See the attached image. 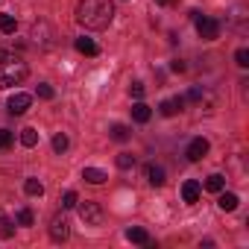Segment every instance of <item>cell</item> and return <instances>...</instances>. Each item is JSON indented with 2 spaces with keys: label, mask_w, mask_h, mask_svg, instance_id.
Wrapping results in <instances>:
<instances>
[{
  "label": "cell",
  "mask_w": 249,
  "mask_h": 249,
  "mask_svg": "<svg viewBox=\"0 0 249 249\" xmlns=\"http://www.w3.org/2000/svg\"><path fill=\"white\" fill-rule=\"evenodd\" d=\"M114 18V3L111 0H79L76 3V24L85 30H106Z\"/></svg>",
  "instance_id": "6da1fadb"
},
{
  "label": "cell",
  "mask_w": 249,
  "mask_h": 249,
  "mask_svg": "<svg viewBox=\"0 0 249 249\" xmlns=\"http://www.w3.org/2000/svg\"><path fill=\"white\" fill-rule=\"evenodd\" d=\"M30 68L27 62L18 56V53H9V50H0V88H12V85H21L27 79Z\"/></svg>",
  "instance_id": "7a4b0ae2"
},
{
  "label": "cell",
  "mask_w": 249,
  "mask_h": 249,
  "mask_svg": "<svg viewBox=\"0 0 249 249\" xmlns=\"http://www.w3.org/2000/svg\"><path fill=\"white\" fill-rule=\"evenodd\" d=\"M191 18H194L196 33H199L202 41H214V38L220 36V21H217V18H205V15H199V12H191Z\"/></svg>",
  "instance_id": "3957f363"
},
{
  "label": "cell",
  "mask_w": 249,
  "mask_h": 249,
  "mask_svg": "<svg viewBox=\"0 0 249 249\" xmlns=\"http://www.w3.org/2000/svg\"><path fill=\"white\" fill-rule=\"evenodd\" d=\"M76 205H79V202H76ZM79 217H82L85 226H100V223H103V208H100L97 202L85 199V202L79 205Z\"/></svg>",
  "instance_id": "277c9868"
},
{
  "label": "cell",
  "mask_w": 249,
  "mask_h": 249,
  "mask_svg": "<svg viewBox=\"0 0 249 249\" xmlns=\"http://www.w3.org/2000/svg\"><path fill=\"white\" fill-rule=\"evenodd\" d=\"M30 106H33V97H30V94H21V91H18V94H12V97H9V103H6L9 114H15V117H18V114H24Z\"/></svg>",
  "instance_id": "5b68a950"
},
{
  "label": "cell",
  "mask_w": 249,
  "mask_h": 249,
  "mask_svg": "<svg viewBox=\"0 0 249 249\" xmlns=\"http://www.w3.org/2000/svg\"><path fill=\"white\" fill-rule=\"evenodd\" d=\"M185 156H188L191 161H202V159L208 156V141H205V138H194V141L188 144Z\"/></svg>",
  "instance_id": "8992f818"
},
{
  "label": "cell",
  "mask_w": 249,
  "mask_h": 249,
  "mask_svg": "<svg viewBox=\"0 0 249 249\" xmlns=\"http://www.w3.org/2000/svg\"><path fill=\"white\" fill-rule=\"evenodd\" d=\"M50 237H53L56 243H62V240L71 237V226H68L65 217H53V223H50Z\"/></svg>",
  "instance_id": "52a82bcc"
},
{
  "label": "cell",
  "mask_w": 249,
  "mask_h": 249,
  "mask_svg": "<svg viewBox=\"0 0 249 249\" xmlns=\"http://www.w3.org/2000/svg\"><path fill=\"white\" fill-rule=\"evenodd\" d=\"M185 103H188L185 97H170V100H164V103L159 106V111H161L164 117H173L176 111H182V108H185Z\"/></svg>",
  "instance_id": "ba28073f"
},
{
  "label": "cell",
  "mask_w": 249,
  "mask_h": 249,
  "mask_svg": "<svg viewBox=\"0 0 249 249\" xmlns=\"http://www.w3.org/2000/svg\"><path fill=\"white\" fill-rule=\"evenodd\" d=\"M199 194H202V188H199V182H194V179H188V182L182 185V199H185V202H191V205H194V202L199 199Z\"/></svg>",
  "instance_id": "9c48e42d"
},
{
  "label": "cell",
  "mask_w": 249,
  "mask_h": 249,
  "mask_svg": "<svg viewBox=\"0 0 249 249\" xmlns=\"http://www.w3.org/2000/svg\"><path fill=\"white\" fill-rule=\"evenodd\" d=\"M147 182L153 185V188H161L167 179H164V167H159V164H150L147 167Z\"/></svg>",
  "instance_id": "30bf717a"
},
{
  "label": "cell",
  "mask_w": 249,
  "mask_h": 249,
  "mask_svg": "<svg viewBox=\"0 0 249 249\" xmlns=\"http://www.w3.org/2000/svg\"><path fill=\"white\" fill-rule=\"evenodd\" d=\"M150 117H153V111H150L147 103H135V106H132V120H135V123H147Z\"/></svg>",
  "instance_id": "8fae6325"
},
{
  "label": "cell",
  "mask_w": 249,
  "mask_h": 249,
  "mask_svg": "<svg viewBox=\"0 0 249 249\" xmlns=\"http://www.w3.org/2000/svg\"><path fill=\"white\" fill-rule=\"evenodd\" d=\"M126 240H132V243H141V246H150V234H147L144 229H138V226L126 229Z\"/></svg>",
  "instance_id": "7c38bea8"
},
{
  "label": "cell",
  "mask_w": 249,
  "mask_h": 249,
  "mask_svg": "<svg viewBox=\"0 0 249 249\" xmlns=\"http://www.w3.org/2000/svg\"><path fill=\"white\" fill-rule=\"evenodd\" d=\"M76 50H79V53H85V56H97V53H100V47L94 44V38H85V36H82V38H76Z\"/></svg>",
  "instance_id": "4fadbf2b"
},
{
  "label": "cell",
  "mask_w": 249,
  "mask_h": 249,
  "mask_svg": "<svg viewBox=\"0 0 249 249\" xmlns=\"http://www.w3.org/2000/svg\"><path fill=\"white\" fill-rule=\"evenodd\" d=\"M82 179L91 182V185H103V182H106V173L97 170V167H85V170H82Z\"/></svg>",
  "instance_id": "5bb4252c"
},
{
  "label": "cell",
  "mask_w": 249,
  "mask_h": 249,
  "mask_svg": "<svg viewBox=\"0 0 249 249\" xmlns=\"http://www.w3.org/2000/svg\"><path fill=\"white\" fill-rule=\"evenodd\" d=\"M226 188V179L220 176V173H211L208 179H205V191H211V194H220Z\"/></svg>",
  "instance_id": "9a60e30c"
},
{
  "label": "cell",
  "mask_w": 249,
  "mask_h": 249,
  "mask_svg": "<svg viewBox=\"0 0 249 249\" xmlns=\"http://www.w3.org/2000/svg\"><path fill=\"white\" fill-rule=\"evenodd\" d=\"M237 202H240V199H237V194H223V191H220L217 205H220L223 211H234V208H237Z\"/></svg>",
  "instance_id": "2e32d148"
},
{
  "label": "cell",
  "mask_w": 249,
  "mask_h": 249,
  "mask_svg": "<svg viewBox=\"0 0 249 249\" xmlns=\"http://www.w3.org/2000/svg\"><path fill=\"white\" fill-rule=\"evenodd\" d=\"M15 30H18V21H15V15H0V33L12 36Z\"/></svg>",
  "instance_id": "e0dca14e"
},
{
  "label": "cell",
  "mask_w": 249,
  "mask_h": 249,
  "mask_svg": "<svg viewBox=\"0 0 249 249\" xmlns=\"http://www.w3.org/2000/svg\"><path fill=\"white\" fill-rule=\"evenodd\" d=\"M21 144H24V147H36V144H38V132H36L33 126L21 129Z\"/></svg>",
  "instance_id": "ac0fdd59"
},
{
  "label": "cell",
  "mask_w": 249,
  "mask_h": 249,
  "mask_svg": "<svg viewBox=\"0 0 249 249\" xmlns=\"http://www.w3.org/2000/svg\"><path fill=\"white\" fill-rule=\"evenodd\" d=\"M108 135H111L114 141H126V138H129V126H123V123H114V126L108 129Z\"/></svg>",
  "instance_id": "d6986e66"
},
{
  "label": "cell",
  "mask_w": 249,
  "mask_h": 249,
  "mask_svg": "<svg viewBox=\"0 0 249 249\" xmlns=\"http://www.w3.org/2000/svg\"><path fill=\"white\" fill-rule=\"evenodd\" d=\"M24 191H27L30 196H41V194H44V185H41L38 179H27V182H24Z\"/></svg>",
  "instance_id": "ffe728a7"
},
{
  "label": "cell",
  "mask_w": 249,
  "mask_h": 249,
  "mask_svg": "<svg viewBox=\"0 0 249 249\" xmlns=\"http://www.w3.org/2000/svg\"><path fill=\"white\" fill-rule=\"evenodd\" d=\"M47 33H50V30H47V24H36V27H33V38H36V36H47ZM36 44H41V47H50V38H38Z\"/></svg>",
  "instance_id": "44dd1931"
},
{
  "label": "cell",
  "mask_w": 249,
  "mask_h": 249,
  "mask_svg": "<svg viewBox=\"0 0 249 249\" xmlns=\"http://www.w3.org/2000/svg\"><path fill=\"white\" fill-rule=\"evenodd\" d=\"M12 234H15V226H12V220L0 217V237H3V240H9Z\"/></svg>",
  "instance_id": "7402d4cb"
},
{
  "label": "cell",
  "mask_w": 249,
  "mask_h": 249,
  "mask_svg": "<svg viewBox=\"0 0 249 249\" xmlns=\"http://www.w3.org/2000/svg\"><path fill=\"white\" fill-rule=\"evenodd\" d=\"M15 144V132H9V129H0V150H9Z\"/></svg>",
  "instance_id": "603a6c76"
},
{
  "label": "cell",
  "mask_w": 249,
  "mask_h": 249,
  "mask_svg": "<svg viewBox=\"0 0 249 249\" xmlns=\"http://www.w3.org/2000/svg\"><path fill=\"white\" fill-rule=\"evenodd\" d=\"M117 167H120V170H129V167H135V156H129V153H120V156H117Z\"/></svg>",
  "instance_id": "cb8c5ba5"
},
{
  "label": "cell",
  "mask_w": 249,
  "mask_h": 249,
  "mask_svg": "<svg viewBox=\"0 0 249 249\" xmlns=\"http://www.w3.org/2000/svg\"><path fill=\"white\" fill-rule=\"evenodd\" d=\"M68 144H71V141H68V135H65V132H59V135L53 138V150H56L59 156H62V153L68 150Z\"/></svg>",
  "instance_id": "d4e9b609"
},
{
  "label": "cell",
  "mask_w": 249,
  "mask_h": 249,
  "mask_svg": "<svg viewBox=\"0 0 249 249\" xmlns=\"http://www.w3.org/2000/svg\"><path fill=\"white\" fill-rule=\"evenodd\" d=\"M33 223H36L33 211H30V208H21V211H18V226H33Z\"/></svg>",
  "instance_id": "484cf974"
},
{
  "label": "cell",
  "mask_w": 249,
  "mask_h": 249,
  "mask_svg": "<svg viewBox=\"0 0 249 249\" xmlns=\"http://www.w3.org/2000/svg\"><path fill=\"white\" fill-rule=\"evenodd\" d=\"M234 62H237V68H249V50L240 47V50L234 53Z\"/></svg>",
  "instance_id": "4316f807"
},
{
  "label": "cell",
  "mask_w": 249,
  "mask_h": 249,
  "mask_svg": "<svg viewBox=\"0 0 249 249\" xmlns=\"http://www.w3.org/2000/svg\"><path fill=\"white\" fill-rule=\"evenodd\" d=\"M38 97H41V100H53V97H56V91H53V85H47V82H41V85H38Z\"/></svg>",
  "instance_id": "83f0119b"
},
{
  "label": "cell",
  "mask_w": 249,
  "mask_h": 249,
  "mask_svg": "<svg viewBox=\"0 0 249 249\" xmlns=\"http://www.w3.org/2000/svg\"><path fill=\"white\" fill-rule=\"evenodd\" d=\"M76 194L73 191H65V196H62V208H76Z\"/></svg>",
  "instance_id": "f1b7e54d"
},
{
  "label": "cell",
  "mask_w": 249,
  "mask_h": 249,
  "mask_svg": "<svg viewBox=\"0 0 249 249\" xmlns=\"http://www.w3.org/2000/svg\"><path fill=\"white\" fill-rule=\"evenodd\" d=\"M144 91H147V88H144V82H132V85H129V94H132L135 100H141V97H144Z\"/></svg>",
  "instance_id": "f546056e"
},
{
  "label": "cell",
  "mask_w": 249,
  "mask_h": 249,
  "mask_svg": "<svg viewBox=\"0 0 249 249\" xmlns=\"http://www.w3.org/2000/svg\"><path fill=\"white\" fill-rule=\"evenodd\" d=\"M202 97H205V94H202V88H191L185 100H191V103H202Z\"/></svg>",
  "instance_id": "4dcf8cb0"
},
{
  "label": "cell",
  "mask_w": 249,
  "mask_h": 249,
  "mask_svg": "<svg viewBox=\"0 0 249 249\" xmlns=\"http://www.w3.org/2000/svg\"><path fill=\"white\" fill-rule=\"evenodd\" d=\"M170 68H173L176 73H185V68H188V65H185L182 59H173V65H170Z\"/></svg>",
  "instance_id": "1f68e13d"
},
{
  "label": "cell",
  "mask_w": 249,
  "mask_h": 249,
  "mask_svg": "<svg viewBox=\"0 0 249 249\" xmlns=\"http://www.w3.org/2000/svg\"><path fill=\"white\" fill-rule=\"evenodd\" d=\"M159 3H161V6H167V3H170V0H159Z\"/></svg>",
  "instance_id": "d6a6232c"
}]
</instances>
